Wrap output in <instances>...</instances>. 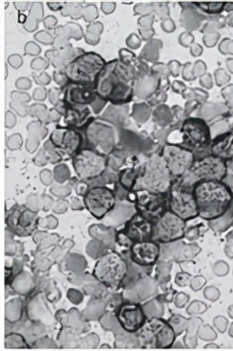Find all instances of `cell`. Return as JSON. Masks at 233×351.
Listing matches in <instances>:
<instances>
[{"label": "cell", "instance_id": "obj_20", "mask_svg": "<svg viewBox=\"0 0 233 351\" xmlns=\"http://www.w3.org/2000/svg\"><path fill=\"white\" fill-rule=\"evenodd\" d=\"M154 230V223L147 217L136 212L125 224V234L133 243L151 241Z\"/></svg>", "mask_w": 233, "mask_h": 351}, {"label": "cell", "instance_id": "obj_2", "mask_svg": "<svg viewBox=\"0 0 233 351\" xmlns=\"http://www.w3.org/2000/svg\"><path fill=\"white\" fill-rule=\"evenodd\" d=\"M199 210V217L212 221L224 216L233 203V192L223 181L198 182L191 189Z\"/></svg>", "mask_w": 233, "mask_h": 351}, {"label": "cell", "instance_id": "obj_23", "mask_svg": "<svg viewBox=\"0 0 233 351\" xmlns=\"http://www.w3.org/2000/svg\"><path fill=\"white\" fill-rule=\"evenodd\" d=\"M210 154L221 158L226 163L233 160V132H225L212 141Z\"/></svg>", "mask_w": 233, "mask_h": 351}, {"label": "cell", "instance_id": "obj_30", "mask_svg": "<svg viewBox=\"0 0 233 351\" xmlns=\"http://www.w3.org/2000/svg\"><path fill=\"white\" fill-rule=\"evenodd\" d=\"M206 230V227L201 223L186 230L185 237H188L189 240H196L202 237Z\"/></svg>", "mask_w": 233, "mask_h": 351}, {"label": "cell", "instance_id": "obj_15", "mask_svg": "<svg viewBox=\"0 0 233 351\" xmlns=\"http://www.w3.org/2000/svg\"><path fill=\"white\" fill-rule=\"evenodd\" d=\"M161 155L173 178H181L191 170L196 160L194 152L182 145L166 144Z\"/></svg>", "mask_w": 233, "mask_h": 351}, {"label": "cell", "instance_id": "obj_17", "mask_svg": "<svg viewBox=\"0 0 233 351\" xmlns=\"http://www.w3.org/2000/svg\"><path fill=\"white\" fill-rule=\"evenodd\" d=\"M121 327L129 333L138 332L147 322V317L141 304L125 303L121 304L116 313Z\"/></svg>", "mask_w": 233, "mask_h": 351}, {"label": "cell", "instance_id": "obj_10", "mask_svg": "<svg viewBox=\"0 0 233 351\" xmlns=\"http://www.w3.org/2000/svg\"><path fill=\"white\" fill-rule=\"evenodd\" d=\"M38 213L25 204H15L5 213V224L12 234L19 237H29L38 230Z\"/></svg>", "mask_w": 233, "mask_h": 351}, {"label": "cell", "instance_id": "obj_32", "mask_svg": "<svg viewBox=\"0 0 233 351\" xmlns=\"http://www.w3.org/2000/svg\"><path fill=\"white\" fill-rule=\"evenodd\" d=\"M116 243L123 247L131 248L132 245L134 244L131 240L129 239L127 236L125 234L124 230H121L116 234Z\"/></svg>", "mask_w": 233, "mask_h": 351}, {"label": "cell", "instance_id": "obj_27", "mask_svg": "<svg viewBox=\"0 0 233 351\" xmlns=\"http://www.w3.org/2000/svg\"><path fill=\"white\" fill-rule=\"evenodd\" d=\"M6 349H29L28 343H26L25 337L19 333H10L5 337Z\"/></svg>", "mask_w": 233, "mask_h": 351}, {"label": "cell", "instance_id": "obj_40", "mask_svg": "<svg viewBox=\"0 0 233 351\" xmlns=\"http://www.w3.org/2000/svg\"><path fill=\"white\" fill-rule=\"evenodd\" d=\"M168 68L171 74L174 76V77H177L180 69L182 68V64L177 61H172L169 62Z\"/></svg>", "mask_w": 233, "mask_h": 351}, {"label": "cell", "instance_id": "obj_7", "mask_svg": "<svg viewBox=\"0 0 233 351\" xmlns=\"http://www.w3.org/2000/svg\"><path fill=\"white\" fill-rule=\"evenodd\" d=\"M73 167L79 180L90 181L101 178L108 167V157L93 148H82L72 158Z\"/></svg>", "mask_w": 233, "mask_h": 351}, {"label": "cell", "instance_id": "obj_41", "mask_svg": "<svg viewBox=\"0 0 233 351\" xmlns=\"http://www.w3.org/2000/svg\"><path fill=\"white\" fill-rule=\"evenodd\" d=\"M116 8L114 2H103L101 3V10L105 14H111Z\"/></svg>", "mask_w": 233, "mask_h": 351}, {"label": "cell", "instance_id": "obj_35", "mask_svg": "<svg viewBox=\"0 0 233 351\" xmlns=\"http://www.w3.org/2000/svg\"><path fill=\"white\" fill-rule=\"evenodd\" d=\"M53 77H54L56 82H58V84L64 86V87H66L70 82L68 76H66L65 73L63 71H54V73H53Z\"/></svg>", "mask_w": 233, "mask_h": 351}, {"label": "cell", "instance_id": "obj_37", "mask_svg": "<svg viewBox=\"0 0 233 351\" xmlns=\"http://www.w3.org/2000/svg\"><path fill=\"white\" fill-rule=\"evenodd\" d=\"M226 256L232 259L233 258V230L226 236V244L225 247Z\"/></svg>", "mask_w": 233, "mask_h": 351}, {"label": "cell", "instance_id": "obj_26", "mask_svg": "<svg viewBox=\"0 0 233 351\" xmlns=\"http://www.w3.org/2000/svg\"><path fill=\"white\" fill-rule=\"evenodd\" d=\"M233 223V203L224 216L218 219L209 221V226L215 232H224L228 230Z\"/></svg>", "mask_w": 233, "mask_h": 351}, {"label": "cell", "instance_id": "obj_3", "mask_svg": "<svg viewBox=\"0 0 233 351\" xmlns=\"http://www.w3.org/2000/svg\"><path fill=\"white\" fill-rule=\"evenodd\" d=\"M173 177L161 154H154L144 163L141 176L134 191L144 189L155 193H169L173 184Z\"/></svg>", "mask_w": 233, "mask_h": 351}, {"label": "cell", "instance_id": "obj_13", "mask_svg": "<svg viewBox=\"0 0 233 351\" xmlns=\"http://www.w3.org/2000/svg\"><path fill=\"white\" fill-rule=\"evenodd\" d=\"M169 210L185 221L199 217L197 204L191 189L173 182L169 191Z\"/></svg>", "mask_w": 233, "mask_h": 351}, {"label": "cell", "instance_id": "obj_12", "mask_svg": "<svg viewBox=\"0 0 233 351\" xmlns=\"http://www.w3.org/2000/svg\"><path fill=\"white\" fill-rule=\"evenodd\" d=\"M182 145L193 152L211 147L212 134L209 125L201 118L188 117L181 127Z\"/></svg>", "mask_w": 233, "mask_h": 351}, {"label": "cell", "instance_id": "obj_9", "mask_svg": "<svg viewBox=\"0 0 233 351\" xmlns=\"http://www.w3.org/2000/svg\"><path fill=\"white\" fill-rule=\"evenodd\" d=\"M128 198L134 204L138 213L153 221L158 219L169 210V193H155L139 189L128 192Z\"/></svg>", "mask_w": 233, "mask_h": 351}, {"label": "cell", "instance_id": "obj_22", "mask_svg": "<svg viewBox=\"0 0 233 351\" xmlns=\"http://www.w3.org/2000/svg\"><path fill=\"white\" fill-rule=\"evenodd\" d=\"M86 52L82 48L69 47L49 49L46 51L45 56L49 64L60 71H64L66 67L75 60L77 56Z\"/></svg>", "mask_w": 233, "mask_h": 351}, {"label": "cell", "instance_id": "obj_18", "mask_svg": "<svg viewBox=\"0 0 233 351\" xmlns=\"http://www.w3.org/2000/svg\"><path fill=\"white\" fill-rule=\"evenodd\" d=\"M63 95L65 104L81 107L91 106L99 99L95 84L85 82H69Z\"/></svg>", "mask_w": 233, "mask_h": 351}, {"label": "cell", "instance_id": "obj_19", "mask_svg": "<svg viewBox=\"0 0 233 351\" xmlns=\"http://www.w3.org/2000/svg\"><path fill=\"white\" fill-rule=\"evenodd\" d=\"M60 104H61V110L59 112L62 115L63 121L62 125L81 131L92 123L93 116L88 106H86V107L71 106L65 104L63 100Z\"/></svg>", "mask_w": 233, "mask_h": 351}, {"label": "cell", "instance_id": "obj_8", "mask_svg": "<svg viewBox=\"0 0 233 351\" xmlns=\"http://www.w3.org/2000/svg\"><path fill=\"white\" fill-rule=\"evenodd\" d=\"M140 342L145 347L154 349H169L174 346L176 334L171 324L160 317L147 320L138 331Z\"/></svg>", "mask_w": 233, "mask_h": 351}, {"label": "cell", "instance_id": "obj_29", "mask_svg": "<svg viewBox=\"0 0 233 351\" xmlns=\"http://www.w3.org/2000/svg\"><path fill=\"white\" fill-rule=\"evenodd\" d=\"M99 16L97 6L89 4L82 9V16L86 22H92Z\"/></svg>", "mask_w": 233, "mask_h": 351}, {"label": "cell", "instance_id": "obj_45", "mask_svg": "<svg viewBox=\"0 0 233 351\" xmlns=\"http://www.w3.org/2000/svg\"><path fill=\"white\" fill-rule=\"evenodd\" d=\"M13 276H14V270L11 267H9L8 265L5 266V284L9 285L13 280Z\"/></svg>", "mask_w": 233, "mask_h": 351}, {"label": "cell", "instance_id": "obj_39", "mask_svg": "<svg viewBox=\"0 0 233 351\" xmlns=\"http://www.w3.org/2000/svg\"><path fill=\"white\" fill-rule=\"evenodd\" d=\"M56 25H58V19L55 16L49 15L43 19V25L47 29H55Z\"/></svg>", "mask_w": 233, "mask_h": 351}, {"label": "cell", "instance_id": "obj_48", "mask_svg": "<svg viewBox=\"0 0 233 351\" xmlns=\"http://www.w3.org/2000/svg\"><path fill=\"white\" fill-rule=\"evenodd\" d=\"M173 89L175 92H184L186 89V85L183 84L182 82L175 81L173 82Z\"/></svg>", "mask_w": 233, "mask_h": 351}, {"label": "cell", "instance_id": "obj_5", "mask_svg": "<svg viewBox=\"0 0 233 351\" xmlns=\"http://www.w3.org/2000/svg\"><path fill=\"white\" fill-rule=\"evenodd\" d=\"M128 274V265L118 252L110 250L99 258L93 276L99 283L111 289L121 287Z\"/></svg>", "mask_w": 233, "mask_h": 351}, {"label": "cell", "instance_id": "obj_4", "mask_svg": "<svg viewBox=\"0 0 233 351\" xmlns=\"http://www.w3.org/2000/svg\"><path fill=\"white\" fill-rule=\"evenodd\" d=\"M228 165L225 161L216 156L208 154L195 160L191 170L181 178H177L182 186L192 189L194 184L201 181H223L228 176Z\"/></svg>", "mask_w": 233, "mask_h": 351}, {"label": "cell", "instance_id": "obj_47", "mask_svg": "<svg viewBox=\"0 0 233 351\" xmlns=\"http://www.w3.org/2000/svg\"><path fill=\"white\" fill-rule=\"evenodd\" d=\"M14 5L19 12H25L32 4L29 2H14Z\"/></svg>", "mask_w": 233, "mask_h": 351}, {"label": "cell", "instance_id": "obj_25", "mask_svg": "<svg viewBox=\"0 0 233 351\" xmlns=\"http://www.w3.org/2000/svg\"><path fill=\"white\" fill-rule=\"evenodd\" d=\"M43 8L42 3H33L32 4L31 12L28 16L27 22L25 23V28L27 32H35L38 27L39 21H42Z\"/></svg>", "mask_w": 233, "mask_h": 351}, {"label": "cell", "instance_id": "obj_38", "mask_svg": "<svg viewBox=\"0 0 233 351\" xmlns=\"http://www.w3.org/2000/svg\"><path fill=\"white\" fill-rule=\"evenodd\" d=\"M8 64L14 69H19L21 67L23 64L22 56L18 54L10 56L8 58Z\"/></svg>", "mask_w": 233, "mask_h": 351}, {"label": "cell", "instance_id": "obj_21", "mask_svg": "<svg viewBox=\"0 0 233 351\" xmlns=\"http://www.w3.org/2000/svg\"><path fill=\"white\" fill-rule=\"evenodd\" d=\"M130 252L133 263L148 267L154 266L158 263L161 254V247L159 243L151 240L133 244Z\"/></svg>", "mask_w": 233, "mask_h": 351}, {"label": "cell", "instance_id": "obj_16", "mask_svg": "<svg viewBox=\"0 0 233 351\" xmlns=\"http://www.w3.org/2000/svg\"><path fill=\"white\" fill-rule=\"evenodd\" d=\"M116 202L114 191L106 186L92 187L84 195L86 210L98 220H101L114 208Z\"/></svg>", "mask_w": 233, "mask_h": 351}, {"label": "cell", "instance_id": "obj_46", "mask_svg": "<svg viewBox=\"0 0 233 351\" xmlns=\"http://www.w3.org/2000/svg\"><path fill=\"white\" fill-rule=\"evenodd\" d=\"M49 61L43 60L42 58L39 60V58H38L32 62V68L35 67L36 65H39L40 69H46L49 67Z\"/></svg>", "mask_w": 233, "mask_h": 351}, {"label": "cell", "instance_id": "obj_11", "mask_svg": "<svg viewBox=\"0 0 233 351\" xmlns=\"http://www.w3.org/2000/svg\"><path fill=\"white\" fill-rule=\"evenodd\" d=\"M49 141L56 155L62 160H69L82 150L84 138L81 132L61 125L53 130Z\"/></svg>", "mask_w": 233, "mask_h": 351}, {"label": "cell", "instance_id": "obj_34", "mask_svg": "<svg viewBox=\"0 0 233 351\" xmlns=\"http://www.w3.org/2000/svg\"><path fill=\"white\" fill-rule=\"evenodd\" d=\"M126 45H127L130 49H138L140 45H141V39H140L139 36L135 34V33H132V34L130 35L127 39H126Z\"/></svg>", "mask_w": 233, "mask_h": 351}, {"label": "cell", "instance_id": "obj_49", "mask_svg": "<svg viewBox=\"0 0 233 351\" xmlns=\"http://www.w3.org/2000/svg\"><path fill=\"white\" fill-rule=\"evenodd\" d=\"M232 225H233V223H232Z\"/></svg>", "mask_w": 233, "mask_h": 351}, {"label": "cell", "instance_id": "obj_24", "mask_svg": "<svg viewBox=\"0 0 233 351\" xmlns=\"http://www.w3.org/2000/svg\"><path fill=\"white\" fill-rule=\"evenodd\" d=\"M144 164L138 167H132L124 169L119 173V181L125 191L131 192L134 191L136 182L142 174Z\"/></svg>", "mask_w": 233, "mask_h": 351}, {"label": "cell", "instance_id": "obj_33", "mask_svg": "<svg viewBox=\"0 0 233 351\" xmlns=\"http://www.w3.org/2000/svg\"><path fill=\"white\" fill-rule=\"evenodd\" d=\"M214 271L216 276H224L225 274H228V264L225 263V261H218V263L214 265Z\"/></svg>", "mask_w": 233, "mask_h": 351}, {"label": "cell", "instance_id": "obj_44", "mask_svg": "<svg viewBox=\"0 0 233 351\" xmlns=\"http://www.w3.org/2000/svg\"><path fill=\"white\" fill-rule=\"evenodd\" d=\"M162 27L166 32H173L175 29L174 22L171 19H167L162 21Z\"/></svg>", "mask_w": 233, "mask_h": 351}, {"label": "cell", "instance_id": "obj_6", "mask_svg": "<svg viewBox=\"0 0 233 351\" xmlns=\"http://www.w3.org/2000/svg\"><path fill=\"white\" fill-rule=\"evenodd\" d=\"M106 64L101 55L93 51L84 52L75 59L64 72L70 82L93 84Z\"/></svg>", "mask_w": 233, "mask_h": 351}, {"label": "cell", "instance_id": "obj_1", "mask_svg": "<svg viewBox=\"0 0 233 351\" xmlns=\"http://www.w3.org/2000/svg\"><path fill=\"white\" fill-rule=\"evenodd\" d=\"M136 75L134 69L121 59L106 62L95 82L96 94L101 100L116 106L131 102L134 96Z\"/></svg>", "mask_w": 233, "mask_h": 351}, {"label": "cell", "instance_id": "obj_43", "mask_svg": "<svg viewBox=\"0 0 233 351\" xmlns=\"http://www.w3.org/2000/svg\"><path fill=\"white\" fill-rule=\"evenodd\" d=\"M65 2H48L47 3V5L49 6V8L53 12H58L62 11L63 8H64Z\"/></svg>", "mask_w": 233, "mask_h": 351}, {"label": "cell", "instance_id": "obj_42", "mask_svg": "<svg viewBox=\"0 0 233 351\" xmlns=\"http://www.w3.org/2000/svg\"><path fill=\"white\" fill-rule=\"evenodd\" d=\"M180 38H181L182 40L184 39V41L181 42L182 45L184 46V47H188L194 41V36L189 34L188 32L183 33Z\"/></svg>", "mask_w": 233, "mask_h": 351}, {"label": "cell", "instance_id": "obj_28", "mask_svg": "<svg viewBox=\"0 0 233 351\" xmlns=\"http://www.w3.org/2000/svg\"><path fill=\"white\" fill-rule=\"evenodd\" d=\"M193 5L201 9V11L205 12L206 13H209V14H215V13H219L225 9L226 3L221 2H215V3H197L194 2Z\"/></svg>", "mask_w": 233, "mask_h": 351}, {"label": "cell", "instance_id": "obj_36", "mask_svg": "<svg viewBox=\"0 0 233 351\" xmlns=\"http://www.w3.org/2000/svg\"><path fill=\"white\" fill-rule=\"evenodd\" d=\"M41 53V48L35 43L29 42L25 45V55L38 56Z\"/></svg>", "mask_w": 233, "mask_h": 351}, {"label": "cell", "instance_id": "obj_31", "mask_svg": "<svg viewBox=\"0 0 233 351\" xmlns=\"http://www.w3.org/2000/svg\"><path fill=\"white\" fill-rule=\"evenodd\" d=\"M34 38L36 41L42 43L45 45H54L55 39L51 33L46 32H39L35 34Z\"/></svg>", "mask_w": 233, "mask_h": 351}, {"label": "cell", "instance_id": "obj_14", "mask_svg": "<svg viewBox=\"0 0 233 351\" xmlns=\"http://www.w3.org/2000/svg\"><path fill=\"white\" fill-rule=\"evenodd\" d=\"M153 223L154 230L151 240L156 243H174L185 237L186 221L169 210Z\"/></svg>", "mask_w": 233, "mask_h": 351}]
</instances>
